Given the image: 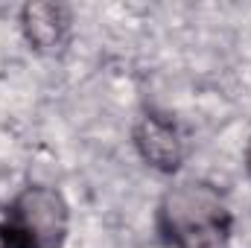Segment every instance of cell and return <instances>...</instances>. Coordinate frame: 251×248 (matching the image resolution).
<instances>
[{"label":"cell","instance_id":"6","mask_svg":"<svg viewBox=\"0 0 251 248\" xmlns=\"http://www.w3.org/2000/svg\"><path fill=\"white\" fill-rule=\"evenodd\" d=\"M246 164H249V173H251V143H249V152H246Z\"/></svg>","mask_w":251,"mask_h":248},{"label":"cell","instance_id":"2","mask_svg":"<svg viewBox=\"0 0 251 248\" xmlns=\"http://www.w3.org/2000/svg\"><path fill=\"white\" fill-rule=\"evenodd\" d=\"M67 201L53 187H26L6 222V237L12 248H62L67 237Z\"/></svg>","mask_w":251,"mask_h":248},{"label":"cell","instance_id":"5","mask_svg":"<svg viewBox=\"0 0 251 248\" xmlns=\"http://www.w3.org/2000/svg\"><path fill=\"white\" fill-rule=\"evenodd\" d=\"M0 248H12L9 246V237H6V228H0Z\"/></svg>","mask_w":251,"mask_h":248},{"label":"cell","instance_id":"4","mask_svg":"<svg viewBox=\"0 0 251 248\" xmlns=\"http://www.w3.org/2000/svg\"><path fill=\"white\" fill-rule=\"evenodd\" d=\"M24 32L41 53H59L70 38V12L62 3H29L24 9Z\"/></svg>","mask_w":251,"mask_h":248},{"label":"cell","instance_id":"1","mask_svg":"<svg viewBox=\"0 0 251 248\" xmlns=\"http://www.w3.org/2000/svg\"><path fill=\"white\" fill-rule=\"evenodd\" d=\"M161 228L176 248H228L231 213L210 184L184 181L164 196Z\"/></svg>","mask_w":251,"mask_h":248},{"label":"cell","instance_id":"3","mask_svg":"<svg viewBox=\"0 0 251 248\" xmlns=\"http://www.w3.org/2000/svg\"><path fill=\"white\" fill-rule=\"evenodd\" d=\"M134 143H137L143 161L164 173L178 170V164L184 158V143H181L178 128L161 114L140 117V123L134 128Z\"/></svg>","mask_w":251,"mask_h":248}]
</instances>
